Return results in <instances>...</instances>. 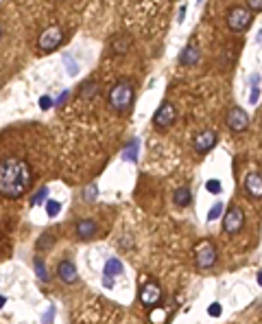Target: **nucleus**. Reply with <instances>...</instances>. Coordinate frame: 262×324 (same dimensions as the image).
Segmentation results:
<instances>
[{
	"label": "nucleus",
	"instance_id": "obj_1",
	"mask_svg": "<svg viewBox=\"0 0 262 324\" xmlns=\"http://www.w3.org/2000/svg\"><path fill=\"white\" fill-rule=\"evenodd\" d=\"M33 173L31 167L20 158H5L0 160V195L22 197L31 189Z\"/></svg>",
	"mask_w": 262,
	"mask_h": 324
},
{
	"label": "nucleus",
	"instance_id": "obj_2",
	"mask_svg": "<svg viewBox=\"0 0 262 324\" xmlns=\"http://www.w3.org/2000/svg\"><path fill=\"white\" fill-rule=\"evenodd\" d=\"M131 101H134V85L129 81H118L109 90V105L116 112H127Z\"/></svg>",
	"mask_w": 262,
	"mask_h": 324
},
{
	"label": "nucleus",
	"instance_id": "obj_3",
	"mask_svg": "<svg viewBox=\"0 0 262 324\" xmlns=\"http://www.w3.org/2000/svg\"><path fill=\"white\" fill-rule=\"evenodd\" d=\"M251 22H253V13L251 9H245V7H234L227 13V26L236 33H242L245 29H249Z\"/></svg>",
	"mask_w": 262,
	"mask_h": 324
},
{
	"label": "nucleus",
	"instance_id": "obj_4",
	"mask_svg": "<svg viewBox=\"0 0 262 324\" xmlns=\"http://www.w3.org/2000/svg\"><path fill=\"white\" fill-rule=\"evenodd\" d=\"M194 259H196V267H199V269L214 267V263H216L214 243L212 241H201L199 246L194 248Z\"/></svg>",
	"mask_w": 262,
	"mask_h": 324
},
{
	"label": "nucleus",
	"instance_id": "obj_5",
	"mask_svg": "<svg viewBox=\"0 0 262 324\" xmlns=\"http://www.w3.org/2000/svg\"><path fill=\"white\" fill-rule=\"evenodd\" d=\"M61 39H63V31L59 29V26H50V29H46L42 35H39V51L52 53L61 44Z\"/></svg>",
	"mask_w": 262,
	"mask_h": 324
},
{
	"label": "nucleus",
	"instance_id": "obj_6",
	"mask_svg": "<svg viewBox=\"0 0 262 324\" xmlns=\"http://www.w3.org/2000/svg\"><path fill=\"white\" fill-rule=\"evenodd\" d=\"M162 300V289H160V285L157 283H153V281H147L142 285V289H140V302L144 307H155L157 302Z\"/></svg>",
	"mask_w": 262,
	"mask_h": 324
},
{
	"label": "nucleus",
	"instance_id": "obj_7",
	"mask_svg": "<svg viewBox=\"0 0 262 324\" xmlns=\"http://www.w3.org/2000/svg\"><path fill=\"white\" fill-rule=\"evenodd\" d=\"M242 223H245V215H242V210L236 208V206H232V208H229L227 213H225V219H223V228H225L227 235H236V233H240Z\"/></svg>",
	"mask_w": 262,
	"mask_h": 324
},
{
	"label": "nucleus",
	"instance_id": "obj_8",
	"mask_svg": "<svg viewBox=\"0 0 262 324\" xmlns=\"http://www.w3.org/2000/svg\"><path fill=\"white\" fill-rule=\"evenodd\" d=\"M225 123L232 131H245L249 127V116L245 114V110L240 108H232L225 116Z\"/></svg>",
	"mask_w": 262,
	"mask_h": 324
},
{
	"label": "nucleus",
	"instance_id": "obj_9",
	"mask_svg": "<svg viewBox=\"0 0 262 324\" xmlns=\"http://www.w3.org/2000/svg\"><path fill=\"white\" fill-rule=\"evenodd\" d=\"M177 118V110L173 103H162V108L155 112L153 116V125L155 127H170Z\"/></svg>",
	"mask_w": 262,
	"mask_h": 324
},
{
	"label": "nucleus",
	"instance_id": "obj_10",
	"mask_svg": "<svg viewBox=\"0 0 262 324\" xmlns=\"http://www.w3.org/2000/svg\"><path fill=\"white\" fill-rule=\"evenodd\" d=\"M216 141H219V136H216L214 129L201 131V134L194 138V143H192L194 145V151H196V154H208V151L216 145Z\"/></svg>",
	"mask_w": 262,
	"mask_h": 324
},
{
	"label": "nucleus",
	"instance_id": "obj_11",
	"mask_svg": "<svg viewBox=\"0 0 262 324\" xmlns=\"http://www.w3.org/2000/svg\"><path fill=\"white\" fill-rule=\"evenodd\" d=\"M245 191L249 197L253 200H262V175L258 173H249L245 180Z\"/></svg>",
	"mask_w": 262,
	"mask_h": 324
},
{
	"label": "nucleus",
	"instance_id": "obj_12",
	"mask_svg": "<svg viewBox=\"0 0 262 324\" xmlns=\"http://www.w3.org/2000/svg\"><path fill=\"white\" fill-rule=\"evenodd\" d=\"M75 233L79 239H90V237L96 235V223L92 219H81L75 223Z\"/></svg>",
	"mask_w": 262,
	"mask_h": 324
},
{
	"label": "nucleus",
	"instance_id": "obj_13",
	"mask_svg": "<svg viewBox=\"0 0 262 324\" xmlns=\"http://www.w3.org/2000/svg\"><path fill=\"white\" fill-rule=\"evenodd\" d=\"M59 279H61L63 283H75L77 281V267L72 261H61L59 263Z\"/></svg>",
	"mask_w": 262,
	"mask_h": 324
},
{
	"label": "nucleus",
	"instance_id": "obj_14",
	"mask_svg": "<svg viewBox=\"0 0 262 324\" xmlns=\"http://www.w3.org/2000/svg\"><path fill=\"white\" fill-rule=\"evenodd\" d=\"M173 202H175V206H179V208L190 206V202H192V193H190V189L188 187L177 189L173 193Z\"/></svg>",
	"mask_w": 262,
	"mask_h": 324
},
{
	"label": "nucleus",
	"instance_id": "obj_15",
	"mask_svg": "<svg viewBox=\"0 0 262 324\" xmlns=\"http://www.w3.org/2000/svg\"><path fill=\"white\" fill-rule=\"evenodd\" d=\"M199 57H201L199 49H196L194 44H190V46H186V49H183L181 57H179V62H181L183 66H192V64H196V62H199Z\"/></svg>",
	"mask_w": 262,
	"mask_h": 324
},
{
	"label": "nucleus",
	"instance_id": "obj_16",
	"mask_svg": "<svg viewBox=\"0 0 262 324\" xmlns=\"http://www.w3.org/2000/svg\"><path fill=\"white\" fill-rule=\"evenodd\" d=\"M122 261L120 259H109L107 265H105V276H111V279H116V276L122 274Z\"/></svg>",
	"mask_w": 262,
	"mask_h": 324
},
{
	"label": "nucleus",
	"instance_id": "obj_17",
	"mask_svg": "<svg viewBox=\"0 0 262 324\" xmlns=\"http://www.w3.org/2000/svg\"><path fill=\"white\" fill-rule=\"evenodd\" d=\"M138 149H140V143H138V138H134V141L124 147L122 158L124 160H131V162H138Z\"/></svg>",
	"mask_w": 262,
	"mask_h": 324
},
{
	"label": "nucleus",
	"instance_id": "obj_18",
	"mask_svg": "<svg viewBox=\"0 0 262 324\" xmlns=\"http://www.w3.org/2000/svg\"><path fill=\"white\" fill-rule=\"evenodd\" d=\"M33 265H35V274H37V279L39 281H44V283H48V269H46V265H44V261L39 259V256H35V261H33Z\"/></svg>",
	"mask_w": 262,
	"mask_h": 324
},
{
	"label": "nucleus",
	"instance_id": "obj_19",
	"mask_svg": "<svg viewBox=\"0 0 262 324\" xmlns=\"http://www.w3.org/2000/svg\"><path fill=\"white\" fill-rule=\"evenodd\" d=\"M63 64H66V68H68V75H77L79 72V66L75 59H72V55H63Z\"/></svg>",
	"mask_w": 262,
	"mask_h": 324
},
{
	"label": "nucleus",
	"instance_id": "obj_20",
	"mask_svg": "<svg viewBox=\"0 0 262 324\" xmlns=\"http://www.w3.org/2000/svg\"><path fill=\"white\" fill-rule=\"evenodd\" d=\"M52 243H55L52 235H44V237H39V241H37V250H48Z\"/></svg>",
	"mask_w": 262,
	"mask_h": 324
},
{
	"label": "nucleus",
	"instance_id": "obj_21",
	"mask_svg": "<svg viewBox=\"0 0 262 324\" xmlns=\"http://www.w3.org/2000/svg\"><path fill=\"white\" fill-rule=\"evenodd\" d=\"M59 210H61V204H59V202H52V200L46 202V215H48V217H55Z\"/></svg>",
	"mask_w": 262,
	"mask_h": 324
},
{
	"label": "nucleus",
	"instance_id": "obj_22",
	"mask_svg": "<svg viewBox=\"0 0 262 324\" xmlns=\"http://www.w3.org/2000/svg\"><path fill=\"white\" fill-rule=\"evenodd\" d=\"M219 215H223V204L221 202H216L212 208H210V213H208V219L210 221H214V219H219Z\"/></svg>",
	"mask_w": 262,
	"mask_h": 324
},
{
	"label": "nucleus",
	"instance_id": "obj_23",
	"mask_svg": "<svg viewBox=\"0 0 262 324\" xmlns=\"http://www.w3.org/2000/svg\"><path fill=\"white\" fill-rule=\"evenodd\" d=\"M129 49V39L127 37H118V39H114V51L116 53H124Z\"/></svg>",
	"mask_w": 262,
	"mask_h": 324
},
{
	"label": "nucleus",
	"instance_id": "obj_24",
	"mask_svg": "<svg viewBox=\"0 0 262 324\" xmlns=\"http://www.w3.org/2000/svg\"><path fill=\"white\" fill-rule=\"evenodd\" d=\"M83 195H85V202H94V200H96V195H98L96 184H90V187L83 191Z\"/></svg>",
	"mask_w": 262,
	"mask_h": 324
},
{
	"label": "nucleus",
	"instance_id": "obj_25",
	"mask_svg": "<svg viewBox=\"0 0 262 324\" xmlns=\"http://www.w3.org/2000/svg\"><path fill=\"white\" fill-rule=\"evenodd\" d=\"M206 189H208V193H212V195H219L223 187H221V182H219V180H208Z\"/></svg>",
	"mask_w": 262,
	"mask_h": 324
},
{
	"label": "nucleus",
	"instance_id": "obj_26",
	"mask_svg": "<svg viewBox=\"0 0 262 324\" xmlns=\"http://www.w3.org/2000/svg\"><path fill=\"white\" fill-rule=\"evenodd\" d=\"M96 88H98V85H96V81H85V83H83V88H81L83 97H92V95H94V92H96Z\"/></svg>",
	"mask_w": 262,
	"mask_h": 324
},
{
	"label": "nucleus",
	"instance_id": "obj_27",
	"mask_svg": "<svg viewBox=\"0 0 262 324\" xmlns=\"http://www.w3.org/2000/svg\"><path fill=\"white\" fill-rule=\"evenodd\" d=\"M46 195H48V189L46 187H42L35 193V197H33V206H37V204H42V202H46Z\"/></svg>",
	"mask_w": 262,
	"mask_h": 324
},
{
	"label": "nucleus",
	"instance_id": "obj_28",
	"mask_svg": "<svg viewBox=\"0 0 262 324\" xmlns=\"http://www.w3.org/2000/svg\"><path fill=\"white\" fill-rule=\"evenodd\" d=\"M221 311H223V309H221V305H219V302H214V305H210V307H208V313L212 315V318H219V315H221Z\"/></svg>",
	"mask_w": 262,
	"mask_h": 324
},
{
	"label": "nucleus",
	"instance_id": "obj_29",
	"mask_svg": "<svg viewBox=\"0 0 262 324\" xmlns=\"http://www.w3.org/2000/svg\"><path fill=\"white\" fill-rule=\"evenodd\" d=\"M39 108H42V110H50L52 108V99L48 95H44L42 99H39Z\"/></svg>",
	"mask_w": 262,
	"mask_h": 324
},
{
	"label": "nucleus",
	"instance_id": "obj_30",
	"mask_svg": "<svg viewBox=\"0 0 262 324\" xmlns=\"http://www.w3.org/2000/svg\"><path fill=\"white\" fill-rule=\"evenodd\" d=\"M258 99H260V90H258V85H253V88H251V95H249V103L255 105V103H258Z\"/></svg>",
	"mask_w": 262,
	"mask_h": 324
},
{
	"label": "nucleus",
	"instance_id": "obj_31",
	"mask_svg": "<svg viewBox=\"0 0 262 324\" xmlns=\"http://www.w3.org/2000/svg\"><path fill=\"white\" fill-rule=\"evenodd\" d=\"M247 5L251 11H262V0H247Z\"/></svg>",
	"mask_w": 262,
	"mask_h": 324
},
{
	"label": "nucleus",
	"instance_id": "obj_32",
	"mask_svg": "<svg viewBox=\"0 0 262 324\" xmlns=\"http://www.w3.org/2000/svg\"><path fill=\"white\" fill-rule=\"evenodd\" d=\"M52 315H55V309H48V311H46V318H44V324H52Z\"/></svg>",
	"mask_w": 262,
	"mask_h": 324
},
{
	"label": "nucleus",
	"instance_id": "obj_33",
	"mask_svg": "<svg viewBox=\"0 0 262 324\" xmlns=\"http://www.w3.org/2000/svg\"><path fill=\"white\" fill-rule=\"evenodd\" d=\"M103 285L107 287V289H111V287H114V279H111V276H105V279H103Z\"/></svg>",
	"mask_w": 262,
	"mask_h": 324
},
{
	"label": "nucleus",
	"instance_id": "obj_34",
	"mask_svg": "<svg viewBox=\"0 0 262 324\" xmlns=\"http://www.w3.org/2000/svg\"><path fill=\"white\" fill-rule=\"evenodd\" d=\"M66 99H68V92H61V95L57 97V101H55V103H57V105H61V103H66Z\"/></svg>",
	"mask_w": 262,
	"mask_h": 324
},
{
	"label": "nucleus",
	"instance_id": "obj_35",
	"mask_svg": "<svg viewBox=\"0 0 262 324\" xmlns=\"http://www.w3.org/2000/svg\"><path fill=\"white\" fill-rule=\"evenodd\" d=\"M183 16H186V7H181L179 9V20H183Z\"/></svg>",
	"mask_w": 262,
	"mask_h": 324
},
{
	"label": "nucleus",
	"instance_id": "obj_36",
	"mask_svg": "<svg viewBox=\"0 0 262 324\" xmlns=\"http://www.w3.org/2000/svg\"><path fill=\"white\" fill-rule=\"evenodd\" d=\"M3 37H5V29H3V24H0V42H3Z\"/></svg>",
	"mask_w": 262,
	"mask_h": 324
},
{
	"label": "nucleus",
	"instance_id": "obj_37",
	"mask_svg": "<svg viewBox=\"0 0 262 324\" xmlns=\"http://www.w3.org/2000/svg\"><path fill=\"white\" fill-rule=\"evenodd\" d=\"M5 307V298H3V296H0V309H3Z\"/></svg>",
	"mask_w": 262,
	"mask_h": 324
},
{
	"label": "nucleus",
	"instance_id": "obj_38",
	"mask_svg": "<svg viewBox=\"0 0 262 324\" xmlns=\"http://www.w3.org/2000/svg\"><path fill=\"white\" fill-rule=\"evenodd\" d=\"M258 283H260V287H262V272L258 274Z\"/></svg>",
	"mask_w": 262,
	"mask_h": 324
},
{
	"label": "nucleus",
	"instance_id": "obj_39",
	"mask_svg": "<svg viewBox=\"0 0 262 324\" xmlns=\"http://www.w3.org/2000/svg\"><path fill=\"white\" fill-rule=\"evenodd\" d=\"M258 42H260V44H262V31H260V33H258Z\"/></svg>",
	"mask_w": 262,
	"mask_h": 324
}]
</instances>
